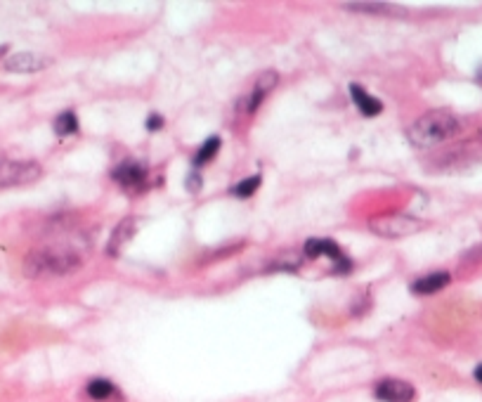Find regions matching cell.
Returning a JSON list of instances; mask_svg holds the SVG:
<instances>
[{
    "label": "cell",
    "instance_id": "cell-21",
    "mask_svg": "<svg viewBox=\"0 0 482 402\" xmlns=\"http://www.w3.org/2000/svg\"><path fill=\"white\" fill-rule=\"evenodd\" d=\"M473 376H475V381H478V384H482V364H478V367H475Z\"/></svg>",
    "mask_w": 482,
    "mask_h": 402
},
{
    "label": "cell",
    "instance_id": "cell-3",
    "mask_svg": "<svg viewBox=\"0 0 482 402\" xmlns=\"http://www.w3.org/2000/svg\"><path fill=\"white\" fill-rule=\"evenodd\" d=\"M371 232H376L379 237H386V239H402V237H411L416 235V232L423 230V220H418L414 216H383V218H376L371 220Z\"/></svg>",
    "mask_w": 482,
    "mask_h": 402
},
{
    "label": "cell",
    "instance_id": "cell-11",
    "mask_svg": "<svg viewBox=\"0 0 482 402\" xmlns=\"http://www.w3.org/2000/svg\"><path fill=\"white\" fill-rule=\"evenodd\" d=\"M350 97H352L354 107H357L364 116H379L383 111V102L379 97L369 95L359 83H350Z\"/></svg>",
    "mask_w": 482,
    "mask_h": 402
},
{
    "label": "cell",
    "instance_id": "cell-15",
    "mask_svg": "<svg viewBox=\"0 0 482 402\" xmlns=\"http://www.w3.org/2000/svg\"><path fill=\"white\" fill-rule=\"evenodd\" d=\"M52 128L60 138L74 135V133H78V116L74 114V111H62V114L55 118Z\"/></svg>",
    "mask_w": 482,
    "mask_h": 402
},
{
    "label": "cell",
    "instance_id": "cell-10",
    "mask_svg": "<svg viewBox=\"0 0 482 402\" xmlns=\"http://www.w3.org/2000/svg\"><path fill=\"white\" fill-rule=\"evenodd\" d=\"M449 281H452L449 272H430V274L418 277L414 284H411V291L418 294V296H430V294L442 291L444 286H449Z\"/></svg>",
    "mask_w": 482,
    "mask_h": 402
},
{
    "label": "cell",
    "instance_id": "cell-12",
    "mask_svg": "<svg viewBox=\"0 0 482 402\" xmlns=\"http://www.w3.org/2000/svg\"><path fill=\"white\" fill-rule=\"evenodd\" d=\"M135 230H138V223H135V218H125V220L118 223V228L113 230V235L109 239V244H106V253L109 256H118L120 253V246L125 242H130Z\"/></svg>",
    "mask_w": 482,
    "mask_h": 402
},
{
    "label": "cell",
    "instance_id": "cell-2",
    "mask_svg": "<svg viewBox=\"0 0 482 402\" xmlns=\"http://www.w3.org/2000/svg\"><path fill=\"white\" fill-rule=\"evenodd\" d=\"M81 267V258L76 251L62 249V246H45V249L31 251L24 260V272L28 277H57L69 274Z\"/></svg>",
    "mask_w": 482,
    "mask_h": 402
},
{
    "label": "cell",
    "instance_id": "cell-6",
    "mask_svg": "<svg viewBox=\"0 0 482 402\" xmlns=\"http://www.w3.org/2000/svg\"><path fill=\"white\" fill-rule=\"evenodd\" d=\"M113 180L128 192H142L147 187V168L140 161H123L113 168Z\"/></svg>",
    "mask_w": 482,
    "mask_h": 402
},
{
    "label": "cell",
    "instance_id": "cell-18",
    "mask_svg": "<svg viewBox=\"0 0 482 402\" xmlns=\"http://www.w3.org/2000/svg\"><path fill=\"white\" fill-rule=\"evenodd\" d=\"M301 267V258H296L293 253H286V256H276L272 260V265H269V270H288L293 272Z\"/></svg>",
    "mask_w": 482,
    "mask_h": 402
},
{
    "label": "cell",
    "instance_id": "cell-7",
    "mask_svg": "<svg viewBox=\"0 0 482 402\" xmlns=\"http://www.w3.org/2000/svg\"><path fill=\"white\" fill-rule=\"evenodd\" d=\"M374 395L381 402H414L416 388L402 379H383L381 384L374 388Z\"/></svg>",
    "mask_w": 482,
    "mask_h": 402
},
{
    "label": "cell",
    "instance_id": "cell-1",
    "mask_svg": "<svg viewBox=\"0 0 482 402\" xmlns=\"http://www.w3.org/2000/svg\"><path fill=\"white\" fill-rule=\"evenodd\" d=\"M459 130H461V123L456 116L449 114V111L435 109V111L423 114L421 118H416V121L411 123L407 135H409L411 145L425 150V147L439 145V143H444V140L454 138Z\"/></svg>",
    "mask_w": 482,
    "mask_h": 402
},
{
    "label": "cell",
    "instance_id": "cell-5",
    "mask_svg": "<svg viewBox=\"0 0 482 402\" xmlns=\"http://www.w3.org/2000/svg\"><path fill=\"white\" fill-rule=\"evenodd\" d=\"M276 83H279V74H276V72H262L258 79H255L251 93H248L244 100L239 102V109L244 111V114H253V111L258 109L262 102H265V97L276 88Z\"/></svg>",
    "mask_w": 482,
    "mask_h": 402
},
{
    "label": "cell",
    "instance_id": "cell-14",
    "mask_svg": "<svg viewBox=\"0 0 482 402\" xmlns=\"http://www.w3.org/2000/svg\"><path fill=\"white\" fill-rule=\"evenodd\" d=\"M220 145H223V140H220L218 135L208 138L201 147H198V152L194 154V161H191V164H194L196 168H201V166H206V164H211V161L218 157Z\"/></svg>",
    "mask_w": 482,
    "mask_h": 402
},
{
    "label": "cell",
    "instance_id": "cell-9",
    "mask_svg": "<svg viewBox=\"0 0 482 402\" xmlns=\"http://www.w3.org/2000/svg\"><path fill=\"white\" fill-rule=\"evenodd\" d=\"M305 258H319V256H329L333 263L345 258V253L340 251V246L333 242V239H324V237H312L305 242L303 246Z\"/></svg>",
    "mask_w": 482,
    "mask_h": 402
},
{
    "label": "cell",
    "instance_id": "cell-13",
    "mask_svg": "<svg viewBox=\"0 0 482 402\" xmlns=\"http://www.w3.org/2000/svg\"><path fill=\"white\" fill-rule=\"evenodd\" d=\"M85 393L90 395L92 400L97 402H106V400H118L120 393L118 388L111 384L109 379H92L88 386H85Z\"/></svg>",
    "mask_w": 482,
    "mask_h": 402
},
{
    "label": "cell",
    "instance_id": "cell-16",
    "mask_svg": "<svg viewBox=\"0 0 482 402\" xmlns=\"http://www.w3.org/2000/svg\"><path fill=\"white\" fill-rule=\"evenodd\" d=\"M260 182H262L260 175L246 178V180H241V182H237V185L232 187V194H234V196H239V199H248V196H253L255 192H258Z\"/></svg>",
    "mask_w": 482,
    "mask_h": 402
},
{
    "label": "cell",
    "instance_id": "cell-19",
    "mask_svg": "<svg viewBox=\"0 0 482 402\" xmlns=\"http://www.w3.org/2000/svg\"><path fill=\"white\" fill-rule=\"evenodd\" d=\"M184 187H187L189 192H198V189L203 187V178H201V175H198L196 171H194V173H189V175H187V180H184Z\"/></svg>",
    "mask_w": 482,
    "mask_h": 402
},
{
    "label": "cell",
    "instance_id": "cell-22",
    "mask_svg": "<svg viewBox=\"0 0 482 402\" xmlns=\"http://www.w3.org/2000/svg\"><path fill=\"white\" fill-rule=\"evenodd\" d=\"M5 50H7V48H0V57H3V55H5Z\"/></svg>",
    "mask_w": 482,
    "mask_h": 402
},
{
    "label": "cell",
    "instance_id": "cell-20",
    "mask_svg": "<svg viewBox=\"0 0 482 402\" xmlns=\"http://www.w3.org/2000/svg\"><path fill=\"white\" fill-rule=\"evenodd\" d=\"M145 125H147V130H159L161 125H163V116L161 114H152L145 121Z\"/></svg>",
    "mask_w": 482,
    "mask_h": 402
},
{
    "label": "cell",
    "instance_id": "cell-4",
    "mask_svg": "<svg viewBox=\"0 0 482 402\" xmlns=\"http://www.w3.org/2000/svg\"><path fill=\"white\" fill-rule=\"evenodd\" d=\"M40 178V166L35 161H0V187L24 185Z\"/></svg>",
    "mask_w": 482,
    "mask_h": 402
},
{
    "label": "cell",
    "instance_id": "cell-17",
    "mask_svg": "<svg viewBox=\"0 0 482 402\" xmlns=\"http://www.w3.org/2000/svg\"><path fill=\"white\" fill-rule=\"evenodd\" d=\"M345 10H354V12H366V15H383V12H390V5L383 3H343Z\"/></svg>",
    "mask_w": 482,
    "mask_h": 402
},
{
    "label": "cell",
    "instance_id": "cell-8",
    "mask_svg": "<svg viewBox=\"0 0 482 402\" xmlns=\"http://www.w3.org/2000/svg\"><path fill=\"white\" fill-rule=\"evenodd\" d=\"M47 65H50V60L43 57V55H35V52H17V55H12V57L5 60V69L7 72H14V74L43 72Z\"/></svg>",
    "mask_w": 482,
    "mask_h": 402
}]
</instances>
